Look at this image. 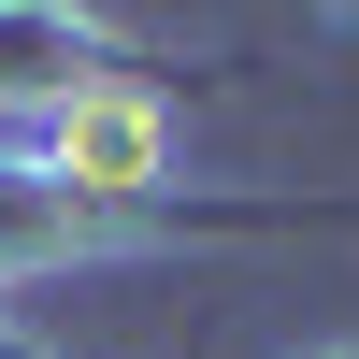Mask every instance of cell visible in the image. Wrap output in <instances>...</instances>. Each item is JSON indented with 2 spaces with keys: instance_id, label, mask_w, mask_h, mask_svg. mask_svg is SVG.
Listing matches in <instances>:
<instances>
[{
  "instance_id": "cell-1",
  "label": "cell",
  "mask_w": 359,
  "mask_h": 359,
  "mask_svg": "<svg viewBox=\"0 0 359 359\" xmlns=\"http://www.w3.org/2000/svg\"><path fill=\"white\" fill-rule=\"evenodd\" d=\"M158 230H287V216H273V201H144V216H115V201H86L57 158H0V287L57 273V259L158 245Z\"/></svg>"
},
{
  "instance_id": "cell-2",
  "label": "cell",
  "mask_w": 359,
  "mask_h": 359,
  "mask_svg": "<svg viewBox=\"0 0 359 359\" xmlns=\"http://www.w3.org/2000/svg\"><path fill=\"white\" fill-rule=\"evenodd\" d=\"M115 72H144L130 43H101L86 15H57V0H0V101H29V86H115Z\"/></svg>"
},
{
  "instance_id": "cell-3",
  "label": "cell",
  "mask_w": 359,
  "mask_h": 359,
  "mask_svg": "<svg viewBox=\"0 0 359 359\" xmlns=\"http://www.w3.org/2000/svg\"><path fill=\"white\" fill-rule=\"evenodd\" d=\"M0 359H57V345H29V331H0Z\"/></svg>"
}]
</instances>
